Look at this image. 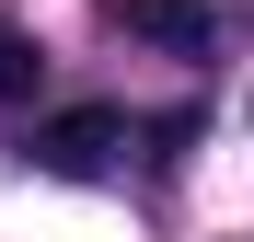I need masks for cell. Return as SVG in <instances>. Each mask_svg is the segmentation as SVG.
Wrapping results in <instances>:
<instances>
[{
  "label": "cell",
  "instance_id": "obj_1",
  "mask_svg": "<svg viewBox=\"0 0 254 242\" xmlns=\"http://www.w3.org/2000/svg\"><path fill=\"white\" fill-rule=\"evenodd\" d=\"M23 150H35V173H58V185H93L104 161L127 150V115H116V104H69V115H47Z\"/></svg>",
  "mask_w": 254,
  "mask_h": 242
},
{
  "label": "cell",
  "instance_id": "obj_3",
  "mask_svg": "<svg viewBox=\"0 0 254 242\" xmlns=\"http://www.w3.org/2000/svg\"><path fill=\"white\" fill-rule=\"evenodd\" d=\"M35 69H47V58H35V35L0 23V104H35Z\"/></svg>",
  "mask_w": 254,
  "mask_h": 242
},
{
  "label": "cell",
  "instance_id": "obj_2",
  "mask_svg": "<svg viewBox=\"0 0 254 242\" xmlns=\"http://www.w3.org/2000/svg\"><path fill=\"white\" fill-rule=\"evenodd\" d=\"M116 23L139 35V47H174V58L208 47V0H116Z\"/></svg>",
  "mask_w": 254,
  "mask_h": 242
}]
</instances>
